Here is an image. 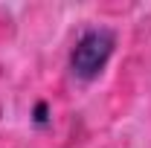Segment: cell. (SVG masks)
Instances as JSON below:
<instances>
[{
  "mask_svg": "<svg viewBox=\"0 0 151 148\" xmlns=\"http://www.w3.org/2000/svg\"><path fill=\"white\" fill-rule=\"evenodd\" d=\"M113 47H116V35L105 26H96L87 29L84 35L76 41L73 52H70V67L73 75L81 81H93L99 78V73L108 67V61L113 55Z\"/></svg>",
  "mask_w": 151,
  "mask_h": 148,
  "instance_id": "1",
  "label": "cell"
}]
</instances>
